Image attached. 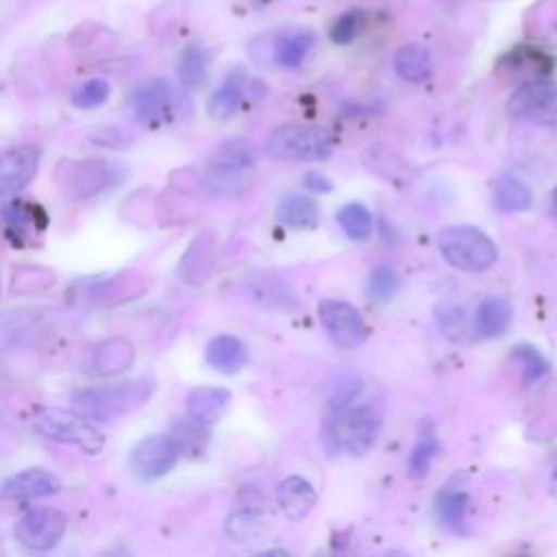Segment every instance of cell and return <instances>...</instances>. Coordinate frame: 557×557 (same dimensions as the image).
I'll return each mask as SVG.
<instances>
[{
	"mask_svg": "<svg viewBox=\"0 0 557 557\" xmlns=\"http://www.w3.org/2000/svg\"><path fill=\"white\" fill-rule=\"evenodd\" d=\"M302 183H305L307 191H315V194H329L333 189V183L324 174H318V172H307Z\"/></svg>",
	"mask_w": 557,
	"mask_h": 557,
	"instance_id": "obj_40",
	"label": "cell"
},
{
	"mask_svg": "<svg viewBox=\"0 0 557 557\" xmlns=\"http://www.w3.org/2000/svg\"><path fill=\"white\" fill-rule=\"evenodd\" d=\"M555 205H557V191H555Z\"/></svg>",
	"mask_w": 557,
	"mask_h": 557,
	"instance_id": "obj_42",
	"label": "cell"
},
{
	"mask_svg": "<svg viewBox=\"0 0 557 557\" xmlns=\"http://www.w3.org/2000/svg\"><path fill=\"white\" fill-rule=\"evenodd\" d=\"M39 170V150L35 146H17L0 152V196L24 189Z\"/></svg>",
	"mask_w": 557,
	"mask_h": 557,
	"instance_id": "obj_15",
	"label": "cell"
},
{
	"mask_svg": "<svg viewBox=\"0 0 557 557\" xmlns=\"http://www.w3.org/2000/svg\"><path fill=\"white\" fill-rule=\"evenodd\" d=\"M315 490L313 485L298 474H292L287 479H283L276 487V503L283 511V516L292 522L302 520L315 505Z\"/></svg>",
	"mask_w": 557,
	"mask_h": 557,
	"instance_id": "obj_18",
	"label": "cell"
},
{
	"mask_svg": "<svg viewBox=\"0 0 557 557\" xmlns=\"http://www.w3.org/2000/svg\"><path fill=\"white\" fill-rule=\"evenodd\" d=\"M509 113L531 124H550L557 120V83L548 76L524 81L509 96Z\"/></svg>",
	"mask_w": 557,
	"mask_h": 557,
	"instance_id": "obj_8",
	"label": "cell"
},
{
	"mask_svg": "<svg viewBox=\"0 0 557 557\" xmlns=\"http://www.w3.org/2000/svg\"><path fill=\"white\" fill-rule=\"evenodd\" d=\"M550 494L557 498V472H555L553 479H550Z\"/></svg>",
	"mask_w": 557,
	"mask_h": 557,
	"instance_id": "obj_41",
	"label": "cell"
},
{
	"mask_svg": "<svg viewBox=\"0 0 557 557\" xmlns=\"http://www.w3.org/2000/svg\"><path fill=\"white\" fill-rule=\"evenodd\" d=\"M246 289H248V296L265 309L292 311L298 307V300H296V294L292 292V287L274 274L261 272V274L250 276Z\"/></svg>",
	"mask_w": 557,
	"mask_h": 557,
	"instance_id": "obj_19",
	"label": "cell"
},
{
	"mask_svg": "<svg viewBox=\"0 0 557 557\" xmlns=\"http://www.w3.org/2000/svg\"><path fill=\"white\" fill-rule=\"evenodd\" d=\"M205 357H207V363L215 372H220V374H235V372H239L246 366L248 350H246L242 339H237L235 335L222 333V335H215L207 344Z\"/></svg>",
	"mask_w": 557,
	"mask_h": 557,
	"instance_id": "obj_20",
	"label": "cell"
},
{
	"mask_svg": "<svg viewBox=\"0 0 557 557\" xmlns=\"http://www.w3.org/2000/svg\"><path fill=\"white\" fill-rule=\"evenodd\" d=\"M278 220L292 228H315L320 224V209L313 198L305 194H287L278 202Z\"/></svg>",
	"mask_w": 557,
	"mask_h": 557,
	"instance_id": "obj_24",
	"label": "cell"
},
{
	"mask_svg": "<svg viewBox=\"0 0 557 557\" xmlns=\"http://www.w3.org/2000/svg\"><path fill=\"white\" fill-rule=\"evenodd\" d=\"M466 509H468V496L466 492H442L437 496V503H435V511H437V518L442 524L450 527V529H457L461 527L463 518H466Z\"/></svg>",
	"mask_w": 557,
	"mask_h": 557,
	"instance_id": "obj_34",
	"label": "cell"
},
{
	"mask_svg": "<svg viewBox=\"0 0 557 557\" xmlns=\"http://www.w3.org/2000/svg\"><path fill=\"white\" fill-rule=\"evenodd\" d=\"M511 305L500 296H487L476 307L474 329L481 337H500L511 324Z\"/></svg>",
	"mask_w": 557,
	"mask_h": 557,
	"instance_id": "obj_22",
	"label": "cell"
},
{
	"mask_svg": "<svg viewBox=\"0 0 557 557\" xmlns=\"http://www.w3.org/2000/svg\"><path fill=\"white\" fill-rule=\"evenodd\" d=\"M257 148L246 139H231L222 144L207 168L205 185L211 194H237L248 185L257 165Z\"/></svg>",
	"mask_w": 557,
	"mask_h": 557,
	"instance_id": "obj_4",
	"label": "cell"
},
{
	"mask_svg": "<svg viewBox=\"0 0 557 557\" xmlns=\"http://www.w3.org/2000/svg\"><path fill=\"white\" fill-rule=\"evenodd\" d=\"M244 100V74L233 72L209 98L207 111L213 120H228L231 115L237 113Z\"/></svg>",
	"mask_w": 557,
	"mask_h": 557,
	"instance_id": "obj_25",
	"label": "cell"
},
{
	"mask_svg": "<svg viewBox=\"0 0 557 557\" xmlns=\"http://www.w3.org/2000/svg\"><path fill=\"white\" fill-rule=\"evenodd\" d=\"M231 405V392L224 387H194L187 394L185 400V409L187 416H191L194 420L202 422V424H213L215 420H220L224 416V411Z\"/></svg>",
	"mask_w": 557,
	"mask_h": 557,
	"instance_id": "obj_21",
	"label": "cell"
},
{
	"mask_svg": "<svg viewBox=\"0 0 557 557\" xmlns=\"http://www.w3.org/2000/svg\"><path fill=\"white\" fill-rule=\"evenodd\" d=\"M146 292V281L135 272H124L107 278L83 281L74 287V298L85 305H117L137 298Z\"/></svg>",
	"mask_w": 557,
	"mask_h": 557,
	"instance_id": "obj_12",
	"label": "cell"
},
{
	"mask_svg": "<svg viewBox=\"0 0 557 557\" xmlns=\"http://www.w3.org/2000/svg\"><path fill=\"white\" fill-rule=\"evenodd\" d=\"M154 394V383L148 379L124 381L115 385L83 387L72 394V407L87 420L109 422L144 407Z\"/></svg>",
	"mask_w": 557,
	"mask_h": 557,
	"instance_id": "obj_2",
	"label": "cell"
},
{
	"mask_svg": "<svg viewBox=\"0 0 557 557\" xmlns=\"http://www.w3.org/2000/svg\"><path fill=\"white\" fill-rule=\"evenodd\" d=\"M61 490V481L57 474L44 468H28L11 479H7L0 485V498L4 500H33V498H44L52 496Z\"/></svg>",
	"mask_w": 557,
	"mask_h": 557,
	"instance_id": "obj_17",
	"label": "cell"
},
{
	"mask_svg": "<svg viewBox=\"0 0 557 557\" xmlns=\"http://www.w3.org/2000/svg\"><path fill=\"white\" fill-rule=\"evenodd\" d=\"M213 261V246L209 235H200L194 239V244L187 248L183 263H181V276L187 283H202L211 272Z\"/></svg>",
	"mask_w": 557,
	"mask_h": 557,
	"instance_id": "obj_26",
	"label": "cell"
},
{
	"mask_svg": "<svg viewBox=\"0 0 557 557\" xmlns=\"http://www.w3.org/2000/svg\"><path fill=\"white\" fill-rule=\"evenodd\" d=\"M172 440L176 442L178 450L189 455V457H196L200 455L205 448H207V442H209V431H207V424L194 420L191 416L187 420H178L174 426H172Z\"/></svg>",
	"mask_w": 557,
	"mask_h": 557,
	"instance_id": "obj_30",
	"label": "cell"
},
{
	"mask_svg": "<svg viewBox=\"0 0 557 557\" xmlns=\"http://www.w3.org/2000/svg\"><path fill=\"white\" fill-rule=\"evenodd\" d=\"M30 422L33 429L44 437L63 444H74L89 455L100 453L104 446V437L100 435V431L76 411H67L61 407H37L33 411Z\"/></svg>",
	"mask_w": 557,
	"mask_h": 557,
	"instance_id": "obj_5",
	"label": "cell"
},
{
	"mask_svg": "<svg viewBox=\"0 0 557 557\" xmlns=\"http://www.w3.org/2000/svg\"><path fill=\"white\" fill-rule=\"evenodd\" d=\"M133 359H135L133 346L122 337H111L96 350L94 366L100 374H117L126 370L133 363Z\"/></svg>",
	"mask_w": 557,
	"mask_h": 557,
	"instance_id": "obj_28",
	"label": "cell"
},
{
	"mask_svg": "<svg viewBox=\"0 0 557 557\" xmlns=\"http://www.w3.org/2000/svg\"><path fill=\"white\" fill-rule=\"evenodd\" d=\"M398 283H400V278H398V274H396L394 268H389V265H379V268H374L372 274H370L368 292H370V296H372L374 300L385 302V300H389V298L396 294Z\"/></svg>",
	"mask_w": 557,
	"mask_h": 557,
	"instance_id": "obj_39",
	"label": "cell"
},
{
	"mask_svg": "<svg viewBox=\"0 0 557 557\" xmlns=\"http://www.w3.org/2000/svg\"><path fill=\"white\" fill-rule=\"evenodd\" d=\"M435 455H437V440H435L431 433L422 435V437L416 442V446H413V450H411V455H409L407 474H409L411 479H422V476H426V472H429V468H431Z\"/></svg>",
	"mask_w": 557,
	"mask_h": 557,
	"instance_id": "obj_36",
	"label": "cell"
},
{
	"mask_svg": "<svg viewBox=\"0 0 557 557\" xmlns=\"http://www.w3.org/2000/svg\"><path fill=\"white\" fill-rule=\"evenodd\" d=\"M0 220L15 246H35L48 226V218L41 207L26 200L7 202L0 209Z\"/></svg>",
	"mask_w": 557,
	"mask_h": 557,
	"instance_id": "obj_13",
	"label": "cell"
},
{
	"mask_svg": "<svg viewBox=\"0 0 557 557\" xmlns=\"http://www.w3.org/2000/svg\"><path fill=\"white\" fill-rule=\"evenodd\" d=\"M437 246L444 261L463 272L490 270L498 259L496 244L483 231L468 224L440 231Z\"/></svg>",
	"mask_w": 557,
	"mask_h": 557,
	"instance_id": "obj_3",
	"label": "cell"
},
{
	"mask_svg": "<svg viewBox=\"0 0 557 557\" xmlns=\"http://www.w3.org/2000/svg\"><path fill=\"white\" fill-rule=\"evenodd\" d=\"M54 285V274L46 268H20L13 272L11 292L13 294H37Z\"/></svg>",
	"mask_w": 557,
	"mask_h": 557,
	"instance_id": "obj_35",
	"label": "cell"
},
{
	"mask_svg": "<svg viewBox=\"0 0 557 557\" xmlns=\"http://www.w3.org/2000/svg\"><path fill=\"white\" fill-rule=\"evenodd\" d=\"M113 165L107 159H83L67 165L63 174V189L67 196L85 200L104 191L113 181Z\"/></svg>",
	"mask_w": 557,
	"mask_h": 557,
	"instance_id": "obj_14",
	"label": "cell"
},
{
	"mask_svg": "<svg viewBox=\"0 0 557 557\" xmlns=\"http://www.w3.org/2000/svg\"><path fill=\"white\" fill-rule=\"evenodd\" d=\"M67 527L63 511L54 507H35L15 524V540L28 550H50L59 544Z\"/></svg>",
	"mask_w": 557,
	"mask_h": 557,
	"instance_id": "obj_10",
	"label": "cell"
},
{
	"mask_svg": "<svg viewBox=\"0 0 557 557\" xmlns=\"http://www.w3.org/2000/svg\"><path fill=\"white\" fill-rule=\"evenodd\" d=\"M176 72L185 87H189V89L200 87L209 72V61H207L205 50L200 46H187L178 57Z\"/></svg>",
	"mask_w": 557,
	"mask_h": 557,
	"instance_id": "obj_31",
	"label": "cell"
},
{
	"mask_svg": "<svg viewBox=\"0 0 557 557\" xmlns=\"http://www.w3.org/2000/svg\"><path fill=\"white\" fill-rule=\"evenodd\" d=\"M268 531V522L263 513L255 507L235 509L226 520V533L235 542H252L263 537Z\"/></svg>",
	"mask_w": 557,
	"mask_h": 557,
	"instance_id": "obj_27",
	"label": "cell"
},
{
	"mask_svg": "<svg viewBox=\"0 0 557 557\" xmlns=\"http://www.w3.org/2000/svg\"><path fill=\"white\" fill-rule=\"evenodd\" d=\"M313 33L309 28L292 26L274 33H265L250 41V57L259 65H276V67H298L309 50L313 48Z\"/></svg>",
	"mask_w": 557,
	"mask_h": 557,
	"instance_id": "obj_7",
	"label": "cell"
},
{
	"mask_svg": "<svg viewBox=\"0 0 557 557\" xmlns=\"http://www.w3.org/2000/svg\"><path fill=\"white\" fill-rule=\"evenodd\" d=\"M178 455L181 450L172 440V435L159 433V435H148L139 440L131 450L128 463L139 479L152 481L168 474L176 466Z\"/></svg>",
	"mask_w": 557,
	"mask_h": 557,
	"instance_id": "obj_11",
	"label": "cell"
},
{
	"mask_svg": "<svg viewBox=\"0 0 557 557\" xmlns=\"http://www.w3.org/2000/svg\"><path fill=\"white\" fill-rule=\"evenodd\" d=\"M318 315L329 337L333 339V344L344 350L359 348L368 337V326L361 313L344 300H335V298L322 300L318 305Z\"/></svg>",
	"mask_w": 557,
	"mask_h": 557,
	"instance_id": "obj_9",
	"label": "cell"
},
{
	"mask_svg": "<svg viewBox=\"0 0 557 557\" xmlns=\"http://www.w3.org/2000/svg\"><path fill=\"white\" fill-rule=\"evenodd\" d=\"M109 91L111 87L104 78H89L72 91L70 100L76 109H96L109 98Z\"/></svg>",
	"mask_w": 557,
	"mask_h": 557,
	"instance_id": "obj_37",
	"label": "cell"
},
{
	"mask_svg": "<svg viewBox=\"0 0 557 557\" xmlns=\"http://www.w3.org/2000/svg\"><path fill=\"white\" fill-rule=\"evenodd\" d=\"M333 150L331 135L313 124L289 122L278 126L265 141V152L281 161H320Z\"/></svg>",
	"mask_w": 557,
	"mask_h": 557,
	"instance_id": "obj_6",
	"label": "cell"
},
{
	"mask_svg": "<svg viewBox=\"0 0 557 557\" xmlns=\"http://www.w3.org/2000/svg\"><path fill=\"white\" fill-rule=\"evenodd\" d=\"M337 224L342 226V231L352 239V242H366L372 237L374 233V220L372 213L359 205V202H348L344 205L337 215H335Z\"/></svg>",
	"mask_w": 557,
	"mask_h": 557,
	"instance_id": "obj_29",
	"label": "cell"
},
{
	"mask_svg": "<svg viewBox=\"0 0 557 557\" xmlns=\"http://www.w3.org/2000/svg\"><path fill=\"white\" fill-rule=\"evenodd\" d=\"M381 422V405L372 398H363L361 383L348 381L331 400L322 437L331 453L346 450L350 455H363L376 442Z\"/></svg>",
	"mask_w": 557,
	"mask_h": 557,
	"instance_id": "obj_1",
	"label": "cell"
},
{
	"mask_svg": "<svg viewBox=\"0 0 557 557\" xmlns=\"http://www.w3.org/2000/svg\"><path fill=\"white\" fill-rule=\"evenodd\" d=\"M513 357L522 361V379H524V383H533V381L542 379L548 372V361L531 344H518L513 348Z\"/></svg>",
	"mask_w": 557,
	"mask_h": 557,
	"instance_id": "obj_38",
	"label": "cell"
},
{
	"mask_svg": "<svg viewBox=\"0 0 557 557\" xmlns=\"http://www.w3.org/2000/svg\"><path fill=\"white\" fill-rule=\"evenodd\" d=\"M366 22H368V15L363 9H348L333 20L329 28V37L333 44L346 46L361 35V30L366 28Z\"/></svg>",
	"mask_w": 557,
	"mask_h": 557,
	"instance_id": "obj_33",
	"label": "cell"
},
{
	"mask_svg": "<svg viewBox=\"0 0 557 557\" xmlns=\"http://www.w3.org/2000/svg\"><path fill=\"white\" fill-rule=\"evenodd\" d=\"M494 194H496L498 207H503L505 211H527L533 202L529 187L511 174H503L496 181V191Z\"/></svg>",
	"mask_w": 557,
	"mask_h": 557,
	"instance_id": "obj_32",
	"label": "cell"
},
{
	"mask_svg": "<svg viewBox=\"0 0 557 557\" xmlns=\"http://www.w3.org/2000/svg\"><path fill=\"white\" fill-rule=\"evenodd\" d=\"M131 107L137 120L146 124H161L172 113V89L163 78H150L139 83L131 91Z\"/></svg>",
	"mask_w": 557,
	"mask_h": 557,
	"instance_id": "obj_16",
	"label": "cell"
},
{
	"mask_svg": "<svg viewBox=\"0 0 557 557\" xmlns=\"http://www.w3.org/2000/svg\"><path fill=\"white\" fill-rule=\"evenodd\" d=\"M394 70L407 83H424L433 72L431 52L422 44H405L394 54Z\"/></svg>",
	"mask_w": 557,
	"mask_h": 557,
	"instance_id": "obj_23",
	"label": "cell"
}]
</instances>
